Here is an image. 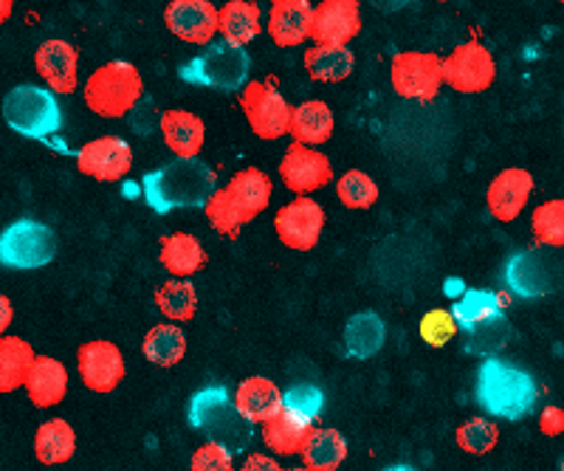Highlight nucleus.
<instances>
[{
  "instance_id": "nucleus-25",
  "label": "nucleus",
  "mask_w": 564,
  "mask_h": 471,
  "mask_svg": "<svg viewBox=\"0 0 564 471\" xmlns=\"http://www.w3.org/2000/svg\"><path fill=\"white\" fill-rule=\"evenodd\" d=\"M159 263L161 269H167L175 280H186L198 274L206 263H209V254L200 245L198 238L186 232L164 234L159 240Z\"/></svg>"
},
{
  "instance_id": "nucleus-43",
  "label": "nucleus",
  "mask_w": 564,
  "mask_h": 471,
  "mask_svg": "<svg viewBox=\"0 0 564 471\" xmlns=\"http://www.w3.org/2000/svg\"><path fill=\"white\" fill-rule=\"evenodd\" d=\"M282 407L302 415V418H308L311 424H316L322 415V407H325V395L314 384H296V387L282 393Z\"/></svg>"
},
{
  "instance_id": "nucleus-20",
  "label": "nucleus",
  "mask_w": 564,
  "mask_h": 471,
  "mask_svg": "<svg viewBox=\"0 0 564 471\" xmlns=\"http://www.w3.org/2000/svg\"><path fill=\"white\" fill-rule=\"evenodd\" d=\"M231 404L251 426L265 424L282 409V390L265 375H249L238 384V393L231 395Z\"/></svg>"
},
{
  "instance_id": "nucleus-2",
  "label": "nucleus",
  "mask_w": 564,
  "mask_h": 471,
  "mask_svg": "<svg viewBox=\"0 0 564 471\" xmlns=\"http://www.w3.org/2000/svg\"><path fill=\"white\" fill-rule=\"evenodd\" d=\"M539 401L536 381L531 373L502 359H486L477 375V404L488 415L502 420H522L533 413Z\"/></svg>"
},
{
  "instance_id": "nucleus-17",
  "label": "nucleus",
  "mask_w": 564,
  "mask_h": 471,
  "mask_svg": "<svg viewBox=\"0 0 564 471\" xmlns=\"http://www.w3.org/2000/svg\"><path fill=\"white\" fill-rule=\"evenodd\" d=\"M170 32L193 46H209L218 34V9L209 0H173L164 9Z\"/></svg>"
},
{
  "instance_id": "nucleus-38",
  "label": "nucleus",
  "mask_w": 564,
  "mask_h": 471,
  "mask_svg": "<svg viewBox=\"0 0 564 471\" xmlns=\"http://www.w3.org/2000/svg\"><path fill=\"white\" fill-rule=\"evenodd\" d=\"M336 195L347 209H370L379 200V187L365 169H347L336 182Z\"/></svg>"
},
{
  "instance_id": "nucleus-28",
  "label": "nucleus",
  "mask_w": 564,
  "mask_h": 471,
  "mask_svg": "<svg viewBox=\"0 0 564 471\" xmlns=\"http://www.w3.org/2000/svg\"><path fill=\"white\" fill-rule=\"evenodd\" d=\"M311 429H314V424H311L308 418H302V415L282 407L274 418H269L263 424V443L269 446L274 454L294 458V454H300L302 443H305Z\"/></svg>"
},
{
  "instance_id": "nucleus-8",
  "label": "nucleus",
  "mask_w": 564,
  "mask_h": 471,
  "mask_svg": "<svg viewBox=\"0 0 564 471\" xmlns=\"http://www.w3.org/2000/svg\"><path fill=\"white\" fill-rule=\"evenodd\" d=\"M443 85L455 88L457 94H480L488 91L497 77L494 54L482 46L480 40H468L446 59H441Z\"/></svg>"
},
{
  "instance_id": "nucleus-21",
  "label": "nucleus",
  "mask_w": 564,
  "mask_h": 471,
  "mask_svg": "<svg viewBox=\"0 0 564 471\" xmlns=\"http://www.w3.org/2000/svg\"><path fill=\"white\" fill-rule=\"evenodd\" d=\"M159 130L170 153H175V158H198L206 139L204 119L189 113V110L170 108L161 113Z\"/></svg>"
},
{
  "instance_id": "nucleus-14",
  "label": "nucleus",
  "mask_w": 564,
  "mask_h": 471,
  "mask_svg": "<svg viewBox=\"0 0 564 471\" xmlns=\"http://www.w3.org/2000/svg\"><path fill=\"white\" fill-rule=\"evenodd\" d=\"M361 32V7L356 0H325L311 12L308 37L316 46H347Z\"/></svg>"
},
{
  "instance_id": "nucleus-46",
  "label": "nucleus",
  "mask_w": 564,
  "mask_h": 471,
  "mask_svg": "<svg viewBox=\"0 0 564 471\" xmlns=\"http://www.w3.org/2000/svg\"><path fill=\"white\" fill-rule=\"evenodd\" d=\"M240 471H282V465L276 463V458H271V454L251 452V454H246Z\"/></svg>"
},
{
  "instance_id": "nucleus-41",
  "label": "nucleus",
  "mask_w": 564,
  "mask_h": 471,
  "mask_svg": "<svg viewBox=\"0 0 564 471\" xmlns=\"http://www.w3.org/2000/svg\"><path fill=\"white\" fill-rule=\"evenodd\" d=\"M457 446L468 454H488L494 452V446L500 440V429L488 418H471L457 429L455 435Z\"/></svg>"
},
{
  "instance_id": "nucleus-7",
  "label": "nucleus",
  "mask_w": 564,
  "mask_h": 471,
  "mask_svg": "<svg viewBox=\"0 0 564 471\" xmlns=\"http://www.w3.org/2000/svg\"><path fill=\"white\" fill-rule=\"evenodd\" d=\"M57 258V234L40 220H14L0 232L3 269H43Z\"/></svg>"
},
{
  "instance_id": "nucleus-9",
  "label": "nucleus",
  "mask_w": 564,
  "mask_h": 471,
  "mask_svg": "<svg viewBox=\"0 0 564 471\" xmlns=\"http://www.w3.org/2000/svg\"><path fill=\"white\" fill-rule=\"evenodd\" d=\"M392 91L401 99L432 102L441 94V57L432 52H401L390 63Z\"/></svg>"
},
{
  "instance_id": "nucleus-23",
  "label": "nucleus",
  "mask_w": 564,
  "mask_h": 471,
  "mask_svg": "<svg viewBox=\"0 0 564 471\" xmlns=\"http://www.w3.org/2000/svg\"><path fill=\"white\" fill-rule=\"evenodd\" d=\"M26 395L37 409L57 407L68 393V370L54 355H34V364L26 375Z\"/></svg>"
},
{
  "instance_id": "nucleus-6",
  "label": "nucleus",
  "mask_w": 564,
  "mask_h": 471,
  "mask_svg": "<svg viewBox=\"0 0 564 471\" xmlns=\"http://www.w3.org/2000/svg\"><path fill=\"white\" fill-rule=\"evenodd\" d=\"M3 119L20 136L48 139L63 128V108L40 85H18L3 97Z\"/></svg>"
},
{
  "instance_id": "nucleus-27",
  "label": "nucleus",
  "mask_w": 564,
  "mask_h": 471,
  "mask_svg": "<svg viewBox=\"0 0 564 471\" xmlns=\"http://www.w3.org/2000/svg\"><path fill=\"white\" fill-rule=\"evenodd\" d=\"M302 465L311 471H339L347 458V440L339 429L314 426L300 449Z\"/></svg>"
},
{
  "instance_id": "nucleus-13",
  "label": "nucleus",
  "mask_w": 564,
  "mask_h": 471,
  "mask_svg": "<svg viewBox=\"0 0 564 471\" xmlns=\"http://www.w3.org/2000/svg\"><path fill=\"white\" fill-rule=\"evenodd\" d=\"M77 167L94 182H122L133 169V150L119 136L94 139L77 153Z\"/></svg>"
},
{
  "instance_id": "nucleus-19",
  "label": "nucleus",
  "mask_w": 564,
  "mask_h": 471,
  "mask_svg": "<svg viewBox=\"0 0 564 471\" xmlns=\"http://www.w3.org/2000/svg\"><path fill=\"white\" fill-rule=\"evenodd\" d=\"M533 193V175L522 167L502 169L491 184H488L486 204L488 212L500 223H511L520 218L522 209L528 207V198Z\"/></svg>"
},
{
  "instance_id": "nucleus-37",
  "label": "nucleus",
  "mask_w": 564,
  "mask_h": 471,
  "mask_svg": "<svg viewBox=\"0 0 564 471\" xmlns=\"http://www.w3.org/2000/svg\"><path fill=\"white\" fill-rule=\"evenodd\" d=\"M533 238L545 249H562L564 245V200H545L531 215Z\"/></svg>"
},
{
  "instance_id": "nucleus-31",
  "label": "nucleus",
  "mask_w": 564,
  "mask_h": 471,
  "mask_svg": "<svg viewBox=\"0 0 564 471\" xmlns=\"http://www.w3.org/2000/svg\"><path fill=\"white\" fill-rule=\"evenodd\" d=\"M34 348L20 336H0V393H14L26 384L34 364Z\"/></svg>"
},
{
  "instance_id": "nucleus-47",
  "label": "nucleus",
  "mask_w": 564,
  "mask_h": 471,
  "mask_svg": "<svg viewBox=\"0 0 564 471\" xmlns=\"http://www.w3.org/2000/svg\"><path fill=\"white\" fill-rule=\"evenodd\" d=\"M14 319V305L12 299L7 297V294H0V336H7L9 325H12Z\"/></svg>"
},
{
  "instance_id": "nucleus-1",
  "label": "nucleus",
  "mask_w": 564,
  "mask_h": 471,
  "mask_svg": "<svg viewBox=\"0 0 564 471\" xmlns=\"http://www.w3.org/2000/svg\"><path fill=\"white\" fill-rule=\"evenodd\" d=\"M144 200L159 215L204 207L218 189V175L200 158H173L144 175Z\"/></svg>"
},
{
  "instance_id": "nucleus-16",
  "label": "nucleus",
  "mask_w": 564,
  "mask_h": 471,
  "mask_svg": "<svg viewBox=\"0 0 564 471\" xmlns=\"http://www.w3.org/2000/svg\"><path fill=\"white\" fill-rule=\"evenodd\" d=\"M558 265H562L558 260L547 258L539 249L520 252L506 265V280L511 291H517L520 297H545V294L558 288V280H562Z\"/></svg>"
},
{
  "instance_id": "nucleus-12",
  "label": "nucleus",
  "mask_w": 564,
  "mask_h": 471,
  "mask_svg": "<svg viewBox=\"0 0 564 471\" xmlns=\"http://www.w3.org/2000/svg\"><path fill=\"white\" fill-rule=\"evenodd\" d=\"M280 175L282 184L291 189L300 198H308L316 189L327 187L330 178H334V167L327 162V155L319 150L302 147V144H291L285 150L280 162Z\"/></svg>"
},
{
  "instance_id": "nucleus-11",
  "label": "nucleus",
  "mask_w": 564,
  "mask_h": 471,
  "mask_svg": "<svg viewBox=\"0 0 564 471\" xmlns=\"http://www.w3.org/2000/svg\"><path fill=\"white\" fill-rule=\"evenodd\" d=\"M325 229V209L314 198H294L274 215V232L294 252H311Z\"/></svg>"
},
{
  "instance_id": "nucleus-42",
  "label": "nucleus",
  "mask_w": 564,
  "mask_h": 471,
  "mask_svg": "<svg viewBox=\"0 0 564 471\" xmlns=\"http://www.w3.org/2000/svg\"><path fill=\"white\" fill-rule=\"evenodd\" d=\"M417 333H421V339L430 344V348H443V344H449L460 330H457L449 310L432 308L426 310L421 317V322H417Z\"/></svg>"
},
{
  "instance_id": "nucleus-35",
  "label": "nucleus",
  "mask_w": 564,
  "mask_h": 471,
  "mask_svg": "<svg viewBox=\"0 0 564 471\" xmlns=\"http://www.w3.org/2000/svg\"><path fill=\"white\" fill-rule=\"evenodd\" d=\"M356 57L347 46H314L305 52V72L316 83H345L352 74Z\"/></svg>"
},
{
  "instance_id": "nucleus-15",
  "label": "nucleus",
  "mask_w": 564,
  "mask_h": 471,
  "mask_svg": "<svg viewBox=\"0 0 564 471\" xmlns=\"http://www.w3.org/2000/svg\"><path fill=\"white\" fill-rule=\"evenodd\" d=\"M79 379L90 393H113L124 379V355L113 342H85L77 350Z\"/></svg>"
},
{
  "instance_id": "nucleus-3",
  "label": "nucleus",
  "mask_w": 564,
  "mask_h": 471,
  "mask_svg": "<svg viewBox=\"0 0 564 471\" xmlns=\"http://www.w3.org/2000/svg\"><path fill=\"white\" fill-rule=\"evenodd\" d=\"M189 424L206 438V443L224 446L226 452H249L254 426L231 404V393L224 387H206L189 398Z\"/></svg>"
},
{
  "instance_id": "nucleus-32",
  "label": "nucleus",
  "mask_w": 564,
  "mask_h": 471,
  "mask_svg": "<svg viewBox=\"0 0 564 471\" xmlns=\"http://www.w3.org/2000/svg\"><path fill=\"white\" fill-rule=\"evenodd\" d=\"M387 328L379 314L361 310L345 325V350L352 359H370L384 348Z\"/></svg>"
},
{
  "instance_id": "nucleus-24",
  "label": "nucleus",
  "mask_w": 564,
  "mask_h": 471,
  "mask_svg": "<svg viewBox=\"0 0 564 471\" xmlns=\"http://www.w3.org/2000/svg\"><path fill=\"white\" fill-rule=\"evenodd\" d=\"M224 189L229 193L231 204H235V209H238L240 215V223L246 227V223H251L257 215L269 207L274 184H271V178L263 173V169L249 167V169H240L238 175H231L229 187Z\"/></svg>"
},
{
  "instance_id": "nucleus-40",
  "label": "nucleus",
  "mask_w": 564,
  "mask_h": 471,
  "mask_svg": "<svg viewBox=\"0 0 564 471\" xmlns=\"http://www.w3.org/2000/svg\"><path fill=\"white\" fill-rule=\"evenodd\" d=\"M204 209H206V218H209V223L215 232L224 234V238H229V240L240 238V232H243V223H240L238 209H235V204H231V198L226 189H215V193L209 195V200L204 204Z\"/></svg>"
},
{
  "instance_id": "nucleus-36",
  "label": "nucleus",
  "mask_w": 564,
  "mask_h": 471,
  "mask_svg": "<svg viewBox=\"0 0 564 471\" xmlns=\"http://www.w3.org/2000/svg\"><path fill=\"white\" fill-rule=\"evenodd\" d=\"M155 305L173 322H189L198 314V291L189 280H167L155 291Z\"/></svg>"
},
{
  "instance_id": "nucleus-26",
  "label": "nucleus",
  "mask_w": 564,
  "mask_h": 471,
  "mask_svg": "<svg viewBox=\"0 0 564 471\" xmlns=\"http://www.w3.org/2000/svg\"><path fill=\"white\" fill-rule=\"evenodd\" d=\"M289 133L294 136V144H302V147L314 150L316 144H325L334 136V110L319 99L296 105L291 108Z\"/></svg>"
},
{
  "instance_id": "nucleus-33",
  "label": "nucleus",
  "mask_w": 564,
  "mask_h": 471,
  "mask_svg": "<svg viewBox=\"0 0 564 471\" xmlns=\"http://www.w3.org/2000/svg\"><path fill=\"white\" fill-rule=\"evenodd\" d=\"M141 353L155 368H175L186 355V336L178 325H155L141 342Z\"/></svg>"
},
{
  "instance_id": "nucleus-48",
  "label": "nucleus",
  "mask_w": 564,
  "mask_h": 471,
  "mask_svg": "<svg viewBox=\"0 0 564 471\" xmlns=\"http://www.w3.org/2000/svg\"><path fill=\"white\" fill-rule=\"evenodd\" d=\"M12 12H14L12 0H0V26H3L9 18H12Z\"/></svg>"
},
{
  "instance_id": "nucleus-30",
  "label": "nucleus",
  "mask_w": 564,
  "mask_h": 471,
  "mask_svg": "<svg viewBox=\"0 0 564 471\" xmlns=\"http://www.w3.org/2000/svg\"><path fill=\"white\" fill-rule=\"evenodd\" d=\"M77 452V432L68 420L48 418L34 432V454L43 465H63Z\"/></svg>"
},
{
  "instance_id": "nucleus-18",
  "label": "nucleus",
  "mask_w": 564,
  "mask_h": 471,
  "mask_svg": "<svg viewBox=\"0 0 564 471\" xmlns=\"http://www.w3.org/2000/svg\"><path fill=\"white\" fill-rule=\"evenodd\" d=\"M37 74L48 83L52 94H74L79 85V52L68 40H45L34 52Z\"/></svg>"
},
{
  "instance_id": "nucleus-29",
  "label": "nucleus",
  "mask_w": 564,
  "mask_h": 471,
  "mask_svg": "<svg viewBox=\"0 0 564 471\" xmlns=\"http://www.w3.org/2000/svg\"><path fill=\"white\" fill-rule=\"evenodd\" d=\"M218 32L229 46L246 48L251 40L260 37L263 23H260V7L249 0H229L218 9Z\"/></svg>"
},
{
  "instance_id": "nucleus-34",
  "label": "nucleus",
  "mask_w": 564,
  "mask_h": 471,
  "mask_svg": "<svg viewBox=\"0 0 564 471\" xmlns=\"http://www.w3.org/2000/svg\"><path fill=\"white\" fill-rule=\"evenodd\" d=\"M502 305H506V297L500 294H491V291H466L460 299L455 303V308L449 310L452 319H455L457 330H471L477 325L491 322L494 317H500Z\"/></svg>"
},
{
  "instance_id": "nucleus-50",
  "label": "nucleus",
  "mask_w": 564,
  "mask_h": 471,
  "mask_svg": "<svg viewBox=\"0 0 564 471\" xmlns=\"http://www.w3.org/2000/svg\"><path fill=\"white\" fill-rule=\"evenodd\" d=\"M285 471H311V469H305V465H294V469H285Z\"/></svg>"
},
{
  "instance_id": "nucleus-22",
  "label": "nucleus",
  "mask_w": 564,
  "mask_h": 471,
  "mask_svg": "<svg viewBox=\"0 0 564 471\" xmlns=\"http://www.w3.org/2000/svg\"><path fill=\"white\" fill-rule=\"evenodd\" d=\"M311 7L308 0H274L269 9V37L280 48H294L308 40L311 32Z\"/></svg>"
},
{
  "instance_id": "nucleus-45",
  "label": "nucleus",
  "mask_w": 564,
  "mask_h": 471,
  "mask_svg": "<svg viewBox=\"0 0 564 471\" xmlns=\"http://www.w3.org/2000/svg\"><path fill=\"white\" fill-rule=\"evenodd\" d=\"M539 429H542V435H547V438H556V435H562L564 432L562 407H547L545 413H542V418H539Z\"/></svg>"
},
{
  "instance_id": "nucleus-5",
  "label": "nucleus",
  "mask_w": 564,
  "mask_h": 471,
  "mask_svg": "<svg viewBox=\"0 0 564 471\" xmlns=\"http://www.w3.org/2000/svg\"><path fill=\"white\" fill-rule=\"evenodd\" d=\"M251 59L246 48L229 46L226 40H212L204 52L195 54L189 63L181 68V79L200 85V88H215V91H243L249 83Z\"/></svg>"
},
{
  "instance_id": "nucleus-39",
  "label": "nucleus",
  "mask_w": 564,
  "mask_h": 471,
  "mask_svg": "<svg viewBox=\"0 0 564 471\" xmlns=\"http://www.w3.org/2000/svg\"><path fill=\"white\" fill-rule=\"evenodd\" d=\"M508 336H511V325H508L506 314H500V317H494L491 322L466 330V350L475 355L500 353L508 344Z\"/></svg>"
},
{
  "instance_id": "nucleus-10",
  "label": "nucleus",
  "mask_w": 564,
  "mask_h": 471,
  "mask_svg": "<svg viewBox=\"0 0 564 471\" xmlns=\"http://www.w3.org/2000/svg\"><path fill=\"white\" fill-rule=\"evenodd\" d=\"M240 108H243L246 122L251 124L254 136L274 142L289 133L291 105L271 83H260V79L246 83V88L240 91Z\"/></svg>"
},
{
  "instance_id": "nucleus-4",
  "label": "nucleus",
  "mask_w": 564,
  "mask_h": 471,
  "mask_svg": "<svg viewBox=\"0 0 564 471\" xmlns=\"http://www.w3.org/2000/svg\"><path fill=\"white\" fill-rule=\"evenodd\" d=\"M141 94H144V79H141L139 68L124 59H110L90 74L83 97L97 117L122 119L130 110H135Z\"/></svg>"
},
{
  "instance_id": "nucleus-49",
  "label": "nucleus",
  "mask_w": 564,
  "mask_h": 471,
  "mask_svg": "<svg viewBox=\"0 0 564 471\" xmlns=\"http://www.w3.org/2000/svg\"><path fill=\"white\" fill-rule=\"evenodd\" d=\"M384 471H417V469H412V465H390V469Z\"/></svg>"
},
{
  "instance_id": "nucleus-44",
  "label": "nucleus",
  "mask_w": 564,
  "mask_h": 471,
  "mask_svg": "<svg viewBox=\"0 0 564 471\" xmlns=\"http://www.w3.org/2000/svg\"><path fill=\"white\" fill-rule=\"evenodd\" d=\"M189 471H238L235 469V454L226 452L218 443H204L195 449L189 460Z\"/></svg>"
}]
</instances>
